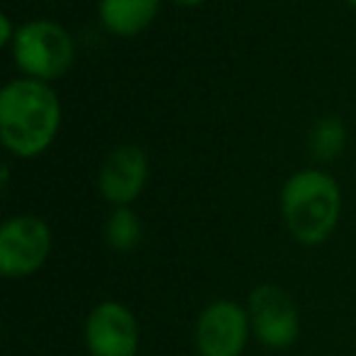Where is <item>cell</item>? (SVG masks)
Here are the masks:
<instances>
[{"instance_id":"cell-9","label":"cell","mask_w":356,"mask_h":356,"mask_svg":"<svg viewBox=\"0 0 356 356\" xmlns=\"http://www.w3.org/2000/svg\"><path fill=\"white\" fill-rule=\"evenodd\" d=\"M159 0H100V20L113 35L132 37L152 25Z\"/></svg>"},{"instance_id":"cell-12","label":"cell","mask_w":356,"mask_h":356,"mask_svg":"<svg viewBox=\"0 0 356 356\" xmlns=\"http://www.w3.org/2000/svg\"><path fill=\"white\" fill-rule=\"evenodd\" d=\"M0 27H3V35H0V44H8V42L15 40V35H13V27H10V20H8V15L0 17Z\"/></svg>"},{"instance_id":"cell-14","label":"cell","mask_w":356,"mask_h":356,"mask_svg":"<svg viewBox=\"0 0 356 356\" xmlns=\"http://www.w3.org/2000/svg\"><path fill=\"white\" fill-rule=\"evenodd\" d=\"M349 3H351V6H354V8H356V0H349Z\"/></svg>"},{"instance_id":"cell-1","label":"cell","mask_w":356,"mask_h":356,"mask_svg":"<svg viewBox=\"0 0 356 356\" xmlns=\"http://www.w3.org/2000/svg\"><path fill=\"white\" fill-rule=\"evenodd\" d=\"M61 124L56 93L37 79L13 81L0 93V137L6 149L22 159L42 154Z\"/></svg>"},{"instance_id":"cell-3","label":"cell","mask_w":356,"mask_h":356,"mask_svg":"<svg viewBox=\"0 0 356 356\" xmlns=\"http://www.w3.org/2000/svg\"><path fill=\"white\" fill-rule=\"evenodd\" d=\"M15 64L37 81H54L74 64V40L56 22H27L13 40Z\"/></svg>"},{"instance_id":"cell-5","label":"cell","mask_w":356,"mask_h":356,"mask_svg":"<svg viewBox=\"0 0 356 356\" xmlns=\"http://www.w3.org/2000/svg\"><path fill=\"white\" fill-rule=\"evenodd\" d=\"M252 332L266 349H288L300 334V317L293 298L273 283L257 286L249 296Z\"/></svg>"},{"instance_id":"cell-10","label":"cell","mask_w":356,"mask_h":356,"mask_svg":"<svg viewBox=\"0 0 356 356\" xmlns=\"http://www.w3.org/2000/svg\"><path fill=\"white\" fill-rule=\"evenodd\" d=\"M346 144V132L344 124L337 118H325L312 127L310 132V149L317 159L322 161H332L344 152Z\"/></svg>"},{"instance_id":"cell-8","label":"cell","mask_w":356,"mask_h":356,"mask_svg":"<svg viewBox=\"0 0 356 356\" xmlns=\"http://www.w3.org/2000/svg\"><path fill=\"white\" fill-rule=\"evenodd\" d=\"M147 181V156L139 147H118L105 156L98 173L100 193L115 205L139 198Z\"/></svg>"},{"instance_id":"cell-13","label":"cell","mask_w":356,"mask_h":356,"mask_svg":"<svg viewBox=\"0 0 356 356\" xmlns=\"http://www.w3.org/2000/svg\"><path fill=\"white\" fill-rule=\"evenodd\" d=\"M173 3H178V6H188V8H193V6H200V3H205V0H173Z\"/></svg>"},{"instance_id":"cell-6","label":"cell","mask_w":356,"mask_h":356,"mask_svg":"<svg viewBox=\"0 0 356 356\" xmlns=\"http://www.w3.org/2000/svg\"><path fill=\"white\" fill-rule=\"evenodd\" d=\"M252 334L247 307L232 300H215L195 320V349L200 356H242Z\"/></svg>"},{"instance_id":"cell-2","label":"cell","mask_w":356,"mask_h":356,"mask_svg":"<svg viewBox=\"0 0 356 356\" xmlns=\"http://www.w3.org/2000/svg\"><path fill=\"white\" fill-rule=\"evenodd\" d=\"M281 205L293 237L300 244H320L339 220V186L322 171H300L288 178Z\"/></svg>"},{"instance_id":"cell-7","label":"cell","mask_w":356,"mask_h":356,"mask_svg":"<svg viewBox=\"0 0 356 356\" xmlns=\"http://www.w3.org/2000/svg\"><path fill=\"white\" fill-rule=\"evenodd\" d=\"M86 346L90 356H137V317L122 302H100L86 320Z\"/></svg>"},{"instance_id":"cell-11","label":"cell","mask_w":356,"mask_h":356,"mask_svg":"<svg viewBox=\"0 0 356 356\" xmlns=\"http://www.w3.org/2000/svg\"><path fill=\"white\" fill-rule=\"evenodd\" d=\"M139 234H142V225L137 215L127 208H118L105 225V239L115 252H129L139 242Z\"/></svg>"},{"instance_id":"cell-4","label":"cell","mask_w":356,"mask_h":356,"mask_svg":"<svg viewBox=\"0 0 356 356\" xmlns=\"http://www.w3.org/2000/svg\"><path fill=\"white\" fill-rule=\"evenodd\" d=\"M51 249L49 227L35 215H20L0 229V273L6 278L32 276L44 266Z\"/></svg>"}]
</instances>
